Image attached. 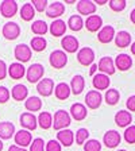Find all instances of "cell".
Listing matches in <instances>:
<instances>
[{
    "mask_svg": "<svg viewBox=\"0 0 135 151\" xmlns=\"http://www.w3.org/2000/svg\"><path fill=\"white\" fill-rule=\"evenodd\" d=\"M72 123V117L64 109H58L54 113V119H53V127L57 131H61V129H66L70 126Z\"/></svg>",
    "mask_w": 135,
    "mask_h": 151,
    "instance_id": "6da1fadb",
    "label": "cell"
},
{
    "mask_svg": "<svg viewBox=\"0 0 135 151\" xmlns=\"http://www.w3.org/2000/svg\"><path fill=\"white\" fill-rule=\"evenodd\" d=\"M43 74H45V68L41 63H32V65L26 70L27 81L31 82V84H38V82L42 80Z\"/></svg>",
    "mask_w": 135,
    "mask_h": 151,
    "instance_id": "7a4b0ae2",
    "label": "cell"
},
{
    "mask_svg": "<svg viewBox=\"0 0 135 151\" xmlns=\"http://www.w3.org/2000/svg\"><path fill=\"white\" fill-rule=\"evenodd\" d=\"M49 62L54 69H62L68 63V55L62 50H54L49 57Z\"/></svg>",
    "mask_w": 135,
    "mask_h": 151,
    "instance_id": "3957f363",
    "label": "cell"
},
{
    "mask_svg": "<svg viewBox=\"0 0 135 151\" xmlns=\"http://www.w3.org/2000/svg\"><path fill=\"white\" fill-rule=\"evenodd\" d=\"M14 55H15V58L19 61V63L28 62L30 58H31V49H30V46H27V45L20 43V45H18V46H15Z\"/></svg>",
    "mask_w": 135,
    "mask_h": 151,
    "instance_id": "277c9868",
    "label": "cell"
},
{
    "mask_svg": "<svg viewBox=\"0 0 135 151\" xmlns=\"http://www.w3.org/2000/svg\"><path fill=\"white\" fill-rule=\"evenodd\" d=\"M1 34H3V37L6 38V39L14 41V39H16V38L19 37V34H20V27H19L15 22H8L3 26Z\"/></svg>",
    "mask_w": 135,
    "mask_h": 151,
    "instance_id": "5b68a950",
    "label": "cell"
},
{
    "mask_svg": "<svg viewBox=\"0 0 135 151\" xmlns=\"http://www.w3.org/2000/svg\"><path fill=\"white\" fill-rule=\"evenodd\" d=\"M19 120H20V122H19L20 126L25 129H27V131H34L38 127V119L34 116V113H30V112L22 113L20 117H19Z\"/></svg>",
    "mask_w": 135,
    "mask_h": 151,
    "instance_id": "8992f818",
    "label": "cell"
},
{
    "mask_svg": "<svg viewBox=\"0 0 135 151\" xmlns=\"http://www.w3.org/2000/svg\"><path fill=\"white\" fill-rule=\"evenodd\" d=\"M101 101H103V96L97 91H89L85 96V104L91 109H97L101 105Z\"/></svg>",
    "mask_w": 135,
    "mask_h": 151,
    "instance_id": "52a82bcc",
    "label": "cell"
},
{
    "mask_svg": "<svg viewBox=\"0 0 135 151\" xmlns=\"http://www.w3.org/2000/svg\"><path fill=\"white\" fill-rule=\"evenodd\" d=\"M18 12V3L14 0H4L0 3V14L4 18H12Z\"/></svg>",
    "mask_w": 135,
    "mask_h": 151,
    "instance_id": "ba28073f",
    "label": "cell"
},
{
    "mask_svg": "<svg viewBox=\"0 0 135 151\" xmlns=\"http://www.w3.org/2000/svg\"><path fill=\"white\" fill-rule=\"evenodd\" d=\"M120 140H122V136H120L119 132H116L115 129H111L107 131L103 136V143L107 146L108 148H115L119 146Z\"/></svg>",
    "mask_w": 135,
    "mask_h": 151,
    "instance_id": "9c48e42d",
    "label": "cell"
},
{
    "mask_svg": "<svg viewBox=\"0 0 135 151\" xmlns=\"http://www.w3.org/2000/svg\"><path fill=\"white\" fill-rule=\"evenodd\" d=\"M37 91L41 96L49 97L54 92V81L51 78H42L41 81L37 84Z\"/></svg>",
    "mask_w": 135,
    "mask_h": 151,
    "instance_id": "30bf717a",
    "label": "cell"
},
{
    "mask_svg": "<svg viewBox=\"0 0 135 151\" xmlns=\"http://www.w3.org/2000/svg\"><path fill=\"white\" fill-rule=\"evenodd\" d=\"M97 69L101 72V74L111 76L115 73L116 68H115V63H113V60L111 57H103L97 63Z\"/></svg>",
    "mask_w": 135,
    "mask_h": 151,
    "instance_id": "8fae6325",
    "label": "cell"
},
{
    "mask_svg": "<svg viewBox=\"0 0 135 151\" xmlns=\"http://www.w3.org/2000/svg\"><path fill=\"white\" fill-rule=\"evenodd\" d=\"M15 143L18 147H27V146L31 145L32 142V136H31V132L27 131V129H20V131L15 132Z\"/></svg>",
    "mask_w": 135,
    "mask_h": 151,
    "instance_id": "7c38bea8",
    "label": "cell"
},
{
    "mask_svg": "<svg viewBox=\"0 0 135 151\" xmlns=\"http://www.w3.org/2000/svg\"><path fill=\"white\" fill-rule=\"evenodd\" d=\"M93 60H95V51L91 47H82L81 50L77 53V61L84 66L92 65Z\"/></svg>",
    "mask_w": 135,
    "mask_h": 151,
    "instance_id": "4fadbf2b",
    "label": "cell"
},
{
    "mask_svg": "<svg viewBox=\"0 0 135 151\" xmlns=\"http://www.w3.org/2000/svg\"><path fill=\"white\" fill-rule=\"evenodd\" d=\"M61 46L65 50V53H76L79 50V41L73 35H65L61 41Z\"/></svg>",
    "mask_w": 135,
    "mask_h": 151,
    "instance_id": "5bb4252c",
    "label": "cell"
},
{
    "mask_svg": "<svg viewBox=\"0 0 135 151\" xmlns=\"http://www.w3.org/2000/svg\"><path fill=\"white\" fill-rule=\"evenodd\" d=\"M69 115H70V117H73L74 120L81 122V120H84L85 117H87L88 111H87V107H85L84 104L76 103V104H73L72 107H70V113Z\"/></svg>",
    "mask_w": 135,
    "mask_h": 151,
    "instance_id": "9a60e30c",
    "label": "cell"
},
{
    "mask_svg": "<svg viewBox=\"0 0 135 151\" xmlns=\"http://www.w3.org/2000/svg\"><path fill=\"white\" fill-rule=\"evenodd\" d=\"M57 140L61 146H65V147H70L73 145V140H74V134L70 129H61V131L57 132Z\"/></svg>",
    "mask_w": 135,
    "mask_h": 151,
    "instance_id": "2e32d148",
    "label": "cell"
},
{
    "mask_svg": "<svg viewBox=\"0 0 135 151\" xmlns=\"http://www.w3.org/2000/svg\"><path fill=\"white\" fill-rule=\"evenodd\" d=\"M77 11L79 14L81 15H85V16H91V15H95V11H96V4L91 0H81L77 3Z\"/></svg>",
    "mask_w": 135,
    "mask_h": 151,
    "instance_id": "e0dca14e",
    "label": "cell"
},
{
    "mask_svg": "<svg viewBox=\"0 0 135 151\" xmlns=\"http://www.w3.org/2000/svg\"><path fill=\"white\" fill-rule=\"evenodd\" d=\"M64 12H65V4L61 1H54L46 8V15L51 19L60 18Z\"/></svg>",
    "mask_w": 135,
    "mask_h": 151,
    "instance_id": "ac0fdd59",
    "label": "cell"
},
{
    "mask_svg": "<svg viewBox=\"0 0 135 151\" xmlns=\"http://www.w3.org/2000/svg\"><path fill=\"white\" fill-rule=\"evenodd\" d=\"M84 26L87 27V30L91 32H96L97 30H100L103 26V19L99 15H91L87 18V20L84 22Z\"/></svg>",
    "mask_w": 135,
    "mask_h": 151,
    "instance_id": "d6986e66",
    "label": "cell"
},
{
    "mask_svg": "<svg viewBox=\"0 0 135 151\" xmlns=\"http://www.w3.org/2000/svg\"><path fill=\"white\" fill-rule=\"evenodd\" d=\"M113 63H115V68L119 69L120 72H126L132 66V60L131 57L127 55V54H119Z\"/></svg>",
    "mask_w": 135,
    "mask_h": 151,
    "instance_id": "ffe728a7",
    "label": "cell"
},
{
    "mask_svg": "<svg viewBox=\"0 0 135 151\" xmlns=\"http://www.w3.org/2000/svg\"><path fill=\"white\" fill-rule=\"evenodd\" d=\"M15 132V126L11 122H0V139H11Z\"/></svg>",
    "mask_w": 135,
    "mask_h": 151,
    "instance_id": "44dd1931",
    "label": "cell"
},
{
    "mask_svg": "<svg viewBox=\"0 0 135 151\" xmlns=\"http://www.w3.org/2000/svg\"><path fill=\"white\" fill-rule=\"evenodd\" d=\"M115 38V30L112 26H104L97 34V39L101 43H110Z\"/></svg>",
    "mask_w": 135,
    "mask_h": 151,
    "instance_id": "7402d4cb",
    "label": "cell"
},
{
    "mask_svg": "<svg viewBox=\"0 0 135 151\" xmlns=\"http://www.w3.org/2000/svg\"><path fill=\"white\" fill-rule=\"evenodd\" d=\"M8 74L12 80L23 78V76L26 74V69H25V66H23V63H19V62L11 63L8 66Z\"/></svg>",
    "mask_w": 135,
    "mask_h": 151,
    "instance_id": "603a6c76",
    "label": "cell"
},
{
    "mask_svg": "<svg viewBox=\"0 0 135 151\" xmlns=\"http://www.w3.org/2000/svg\"><path fill=\"white\" fill-rule=\"evenodd\" d=\"M92 84H93L95 89H97L99 91H104V89H107L108 86H110L111 81L110 78H108V76L105 74H95L93 76V80H92Z\"/></svg>",
    "mask_w": 135,
    "mask_h": 151,
    "instance_id": "cb8c5ba5",
    "label": "cell"
},
{
    "mask_svg": "<svg viewBox=\"0 0 135 151\" xmlns=\"http://www.w3.org/2000/svg\"><path fill=\"white\" fill-rule=\"evenodd\" d=\"M49 31L53 37H62L65 35V31H66V23L61 19H56L53 23L50 24V28Z\"/></svg>",
    "mask_w": 135,
    "mask_h": 151,
    "instance_id": "d4e9b609",
    "label": "cell"
},
{
    "mask_svg": "<svg viewBox=\"0 0 135 151\" xmlns=\"http://www.w3.org/2000/svg\"><path fill=\"white\" fill-rule=\"evenodd\" d=\"M85 88V80L81 74H76L72 78V82H70V91H72L73 94H80Z\"/></svg>",
    "mask_w": 135,
    "mask_h": 151,
    "instance_id": "484cf974",
    "label": "cell"
},
{
    "mask_svg": "<svg viewBox=\"0 0 135 151\" xmlns=\"http://www.w3.org/2000/svg\"><path fill=\"white\" fill-rule=\"evenodd\" d=\"M27 94H28V89L22 84H16L15 86L11 89V96H12V99L15 101L26 100V99H27Z\"/></svg>",
    "mask_w": 135,
    "mask_h": 151,
    "instance_id": "4316f807",
    "label": "cell"
},
{
    "mask_svg": "<svg viewBox=\"0 0 135 151\" xmlns=\"http://www.w3.org/2000/svg\"><path fill=\"white\" fill-rule=\"evenodd\" d=\"M70 93H72L70 86L66 84V82H60V84L54 88V94H56V97L58 99V100H66V99L70 96Z\"/></svg>",
    "mask_w": 135,
    "mask_h": 151,
    "instance_id": "83f0119b",
    "label": "cell"
},
{
    "mask_svg": "<svg viewBox=\"0 0 135 151\" xmlns=\"http://www.w3.org/2000/svg\"><path fill=\"white\" fill-rule=\"evenodd\" d=\"M131 122H132V116L129 111H119L115 115V123L119 127H129Z\"/></svg>",
    "mask_w": 135,
    "mask_h": 151,
    "instance_id": "f1b7e54d",
    "label": "cell"
},
{
    "mask_svg": "<svg viewBox=\"0 0 135 151\" xmlns=\"http://www.w3.org/2000/svg\"><path fill=\"white\" fill-rule=\"evenodd\" d=\"M37 119H38V124H39V127L42 129H49L53 127V116H51V113L41 112Z\"/></svg>",
    "mask_w": 135,
    "mask_h": 151,
    "instance_id": "f546056e",
    "label": "cell"
},
{
    "mask_svg": "<svg viewBox=\"0 0 135 151\" xmlns=\"http://www.w3.org/2000/svg\"><path fill=\"white\" fill-rule=\"evenodd\" d=\"M25 107L27 111H30V113H34L42 108V100L39 97H37V96H31V97H28L26 100Z\"/></svg>",
    "mask_w": 135,
    "mask_h": 151,
    "instance_id": "4dcf8cb0",
    "label": "cell"
},
{
    "mask_svg": "<svg viewBox=\"0 0 135 151\" xmlns=\"http://www.w3.org/2000/svg\"><path fill=\"white\" fill-rule=\"evenodd\" d=\"M115 43L118 47H127L131 43V34L127 31H119L115 35Z\"/></svg>",
    "mask_w": 135,
    "mask_h": 151,
    "instance_id": "1f68e13d",
    "label": "cell"
},
{
    "mask_svg": "<svg viewBox=\"0 0 135 151\" xmlns=\"http://www.w3.org/2000/svg\"><path fill=\"white\" fill-rule=\"evenodd\" d=\"M34 16H35V8L32 7V4L31 3L23 4L22 8H20V18L25 22H30V20H32Z\"/></svg>",
    "mask_w": 135,
    "mask_h": 151,
    "instance_id": "d6a6232c",
    "label": "cell"
},
{
    "mask_svg": "<svg viewBox=\"0 0 135 151\" xmlns=\"http://www.w3.org/2000/svg\"><path fill=\"white\" fill-rule=\"evenodd\" d=\"M31 31L34 34H37V37H41V35H45L47 31H49V27H47V23L45 20H35L31 24Z\"/></svg>",
    "mask_w": 135,
    "mask_h": 151,
    "instance_id": "836d02e7",
    "label": "cell"
},
{
    "mask_svg": "<svg viewBox=\"0 0 135 151\" xmlns=\"http://www.w3.org/2000/svg\"><path fill=\"white\" fill-rule=\"evenodd\" d=\"M66 24L69 26V28L72 31H80L82 27H84V22H82L81 15H73L69 18Z\"/></svg>",
    "mask_w": 135,
    "mask_h": 151,
    "instance_id": "e575fe53",
    "label": "cell"
},
{
    "mask_svg": "<svg viewBox=\"0 0 135 151\" xmlns=\"http://www.w3.org/2000/svg\"><path fill=\"white\" fill-rule=\"evenodd\" d=\"M46 45L47 42L43 37H34L31 39V42H30V49L39 53V51H43L46 49Z\"/></svg>",
    "mask_w": 135,
    "mask_h": 151,
    "instance_id": "d590c367",
    "label": "cell"
},
{
    "mask_svg": "<svg viewBox=\"0 0 135 151\" xmlns=\"http://www.w3.org/2000/svg\"><path fill=\"white\" fill-rule=\"evenodd\" d=\"M119 99H120V93L116 89H108V91L105 92V103H107L108 105H115V104H118Z\"/></svg>",
    "mask_w": 135,
    "mask_h": 151,
    "instance_id": "8d00e7d4",
    "label": "cell"
},
{
    "mask_svg": "<svg viewBox=\"0 0 135 151\" xmlns=\"http://www.w3.org/2000/svg\"><path fill=\"white\" fill-rule=\"evenodd\" d=\"M89 138V131L87 128H80L76 132V143L77 145H85V142Z\"/></svg>",
    "mask_w": 135,
    "mask_h": 151,
    "instance_id": "74e56055",
    "label": "cell"
},
{
    "mask_svg": "<svg viewBox=\"0 0 135 151\" xmlns=\"http://www.w3.org/2000/svg\"><path fill=\"white\" fill-rule=\"evenodd\" d=\"M101 150V143L96 139H91L87 140V143L84 145V151H100Z\"/></svg>",
    "mask_w": 135,
    "mask_h": 151,
    "instance_id": "f35d334b",
    "label": "cell"
},
{
    "mask_svg": "<svg viewBox=\"0 0 135 151\" xmlns=\"http://www.w3.org/2000/svg\"><path fill=\"white\" fill-rule=\"evenodd\" d=\"M108 3H110L111 9L115 11V12H120V11H123L127 6L126 0H111V1H108Z\"/></svg>",
    "mask_w": 135,
    "mask_h": 151,
    "instance_id": "ab89813d",
    "label": "cell"
},
{
    "mask_svg": "<svg viewBox=\"0 0 135 151\" xmlns=\"http://www.w3.org/2000/svg\"><path fill=\"white\" fill-rule=\"evenodd\" d=\"M124 140L129 145H134L135 143V126H130L124 131Z\"/></svg>",
    "mask_w": 135,
    "mask_h": 151,
    "instance_id": "60d3db41",
    "label": "cell"
},
{
    "mask_svg": "<svg viewBox=\"0 0 135 151\" xmlns=\"http://www.w3.org/2000/svg\"><path fill=\"white\" fill-rule=\"evenodd\" d=\"M30 151H45V142L43 139L37 138L31 142L30 145Z\"/></svg>",
    "mask_w": 135,
    "mask_h": 151,
    "instance_id": "b9f144b4",
    "label": "cell"
},
{
    "mask_svg": "<svg viewBox=\"0 0 135 151\" xmlns=\"http://www.w3.org/2000/svg\"><path fill=\"white\" fill-rule=\"evenodd\" d=\"M31 4L35 8V11H38V12H43V11H46V8H47L46 0H32Z\"/></svg>",
    "mask_w": 135,
    "mask_h": 151,
    "instance_id": "7bdbcfd3",
    "label": "cell"
},
{
    "mask_svg": "<svg viewBox=\"0 0 135 151\" xmlns=\"http://www.w3.org/2000/svg\"><path fill=\"white\" fill-rule=\"evenodd\" d=\"M61 145L58 143V140H54V139H51V140H49L45 145V150L46 151H61Z\"/></svg>",
    "mask_w": 135,
    "mask_h": 151,
    "instance_id": "ee69618b",
    "label": "cell"
},
{
    "mask_svg": "<svg viewBox=\"0 0 135 151\" xmlns=\"http://www.w3.org/2000/svg\"><path fill=\"white\" fill-rule=\"evenodd\" d=\"M9 96H11V93H9L8 89H7L6 86H0V104L7 103Z\"/></svg>",
    "mask_w": 135,
    "mask_h": 151,
    "instance_id": "f6af8a7d",
    "label": "cell"
},
{
    "mask_svg": "<svg viewBox=\"0 0 135 151\" xmlns=\"http://www.w3.org/2000/svg\"><path fill=\"white\" fill-rule=\"evenodd\" d=\"M7 73H8V68H7L6 62H4L3 60H0V80L6 78Z\"/></svg>",
    "mask_w": 135,
    "mask_h": 151,
    "instance_id": "bcb514c9",
    "label": "cell"
},
{
    "mask_svg": "<svg viewBox=\"0 0 135 151\" xmlns=\"http://www.w3.org/2000/svg\"><path fill=\"white\" fill-rule=\"evenodd\" d=\"M126 107H127V109H129V111L135 112V94H134V96H130V97L127 99Z\"/></svg>",
    "mask_w": 135,
    "mask_h": 151,
    "instance_id": "7dc6e473",
    "label": "cell"
},
{
    "mask_svg": "<svg viewBox=\"0 0 135 151\" xmlns=\"http://www.w3.org/2000/svg\"><path fill=\"white\" fill-rule=\"evenodd\" d=\"M8 151H27V150H25V148H22V147H18V146H11V147L8 148Z\"/></svg>",
    "mask_w": 135,
    "mask_h": 151,
    "instance_id": "c3c4849f",
    "label": "cell"
},
{
    "mask_svg": "<svg viewBox=\"0 0 135 151\" xmlns=\"http://www.w3.org/2000/svg\"><path fill=\"white\" fill-rule=\"evenodd\" d=\"M96 70H97V63H92L91 66V76H95V73H96Z\"/></svg>",
    "mask_w": 135,
    "mask_h": 151,
    "instance_id": "681fc988",
    "label": "cell"
},
{
    "mask_svg": "<svg viewBox=\"0 0 135 151\" xmlns=\"http://www.w3.org/2000/svg\"><path fill=\"white\" fill-rule=\"evenodd\" d=\"M130 19H131V22L135 24V8L131 11V14H130Z\"/></svg>",
    "mask_w": 135,
    "mask_h": 151,
    "instance_id": "f907efd6",
    "label": "cell"
},
{
    "mask_svg": "<svg viewBox=\"0 0 135 151\" xmlns=\"http://www.w3.org/2000/svg\"><path fill=\"white\" fill-rule=\"evenodd\" d=\"M95 3H97L99 6H104L105 3H108L107 0H97V1H95Z\"/></svg>",
    "mask_w": 135,
    "mask_h": 151,
    "instance_id": "816d5d0a",
    "label": "cell"
},
{
    "mask_svg": "<svg viewBox=\"0 0 135 151\" xmlns=\"http://www.w3.org/2000/svg\"><path fill=\"white\" fill-rule=\"evenodd\" d=\"M131 53L135 55V42H134V43H132V46H131Z\"/></svg>",
    "mask_w": 135,
    "mask_h": 151,
    "instance_id": "f5cc1de1",
    "label": "cell"
},
{
    "mask_svg": "<svg viewBox=\"0 0 135 151\" xmlns=\"http://www.w3.org/2000/svg\"><path fill=\"white\" fill-rule=\"evenodd\" d=\"M3 150V142H1V139H0V151Z\"/></svg>",
    "mask_w": 135,
    "mask_h": 151,
    "instance_id": "db71d44e",
    "label": "cell"
},
{
    "mask_svg": "<svg viewBox=\"0 0 135 151\" xmlns=\"http://www.w3.org/2000/svg\"><path fill=\"white\" fill-rule=\"evenodd\" d=\"M118 151H126V150H118Z\"/></svg>",
    "mask_w": 135,
    "mask_h": 151,
    "instance_id": "11a10c76",
    "label": "cell"
}]
</instances>
